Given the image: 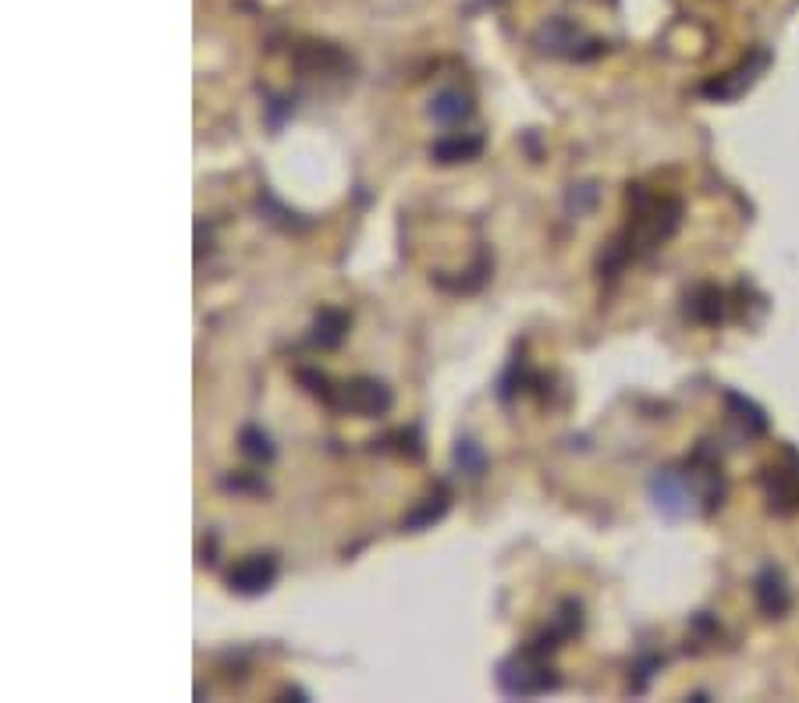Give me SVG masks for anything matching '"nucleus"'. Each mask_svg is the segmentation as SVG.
<instances>
[{"instance_id":"1","label":"nucleus","mask_w":799,"mask_h":703,"mask_svg":"<svg viewBox=\"0 0 799 703\" xmlns=\"http://www.w3.org/2000/svg\"><path fill=\"white\" fill-rule=\"evenodd\" d=\"M679 218H682L679 199L650 192L647 185H633L630 189V227L608 246V253L601 256V270H608V274L615 278L630 260L658 249L665 238H672V232L679 227Z\"/></svg>"},{"instance_id":"2","label":"nucleus","mask_w":799,"mask_h":703,"mask_svg":"<svg viewBox=\"0 0 799 703\" xmlns=\"http://www.w3.org/2000/svg\"><path fill=\"white\" fill-rule=\"evenodd\" d=\"M721 466L701 448L682 469H658L650 477V497L665 515L686 519V515H707L721 505Z\"/></svg>"},{"instance_id":"3","label":"nucleus","mask_w":799,"mask_h":703,"mask_svg":"<svg viewBox=\"0 0 799 703\" xmlns=\"http://www.w3.org/2000/svg\"><path fill=\"white\" fill-rule=\"evenodd\" d=\"M559 676H554V668L544 661L540 654H530V651H519L505 657L502 665H497V690L505 696H540V693H554L559 690Z\"/></svg>"},{"instance_id":"4","label":"nucleus","mask_w":799,"mask_h":703,"mask_svg":"<svg viewBox=\"0 0 799 703\" xmlns=\"http://www.w3.org/2000/svg\"><path fill=\"white\" fill-rule=\"evenodd\" d=\"M331 409L349 415H384L391 409V387L374 377H355L331 391Z\"/></svg>"},{"instance_id":"5","label":"nucleus","mask_w":799,"mask_h":703,"mask_svg":"<svg viewBox=\"0 0 799 703\" xmlns=\"http://www.w3.org/2000/svg\"><path fill=\"white\" fill-rule=\"evenodd\" d=\"M537 47L544 54H551V57H573V61H587V57H597L604 50V43L590 39L579 25H573L568 19H551V22L540 25Z\"/></svg>"},{"instance_id":"6","label":"nucleus","mask_w":799,"mask_h":703,"mask_svg":"<svg viewBox=\"0 0 799 703\" xmlns=\"http://www.w3.org/2000/svg\"><path fill=\"white\" fill-rule=\"evenodd\" d=\"M761 487H764L767 508L775 515L799 512V458L792 452H786L782 462H772L761 472Z\"/></svg>"},{"instance_id":"7","label":"nucleus","mask_w":799,"mask_h":703,"mask_svg":"<svg viewBox=\"0 0 799 703\" xmlns=\"http://www.w3.org/2000/svg\"><path fill=\"white\" fill-rule=\"evenodd\" d=\"M772 65V57H767V50H753L750 57L739 68H732V71H725V75H718V79H710L707 85H704V96L707 99H739L753 82H757L761 75H764V68Z\"/></svg>"},{"instance_id":"8","label":"nucleus","mask_w":799,"mask_h":703,"mask_svg":"<svg viewBox=\"0 0 799 703\" xmlns=\"http://www.w3.org/2000/svg\"><path fill=\"white\" fill-rule=\"evenodd\" d=\"M278 579V558L274 554H249L227 572V586L242 597H260Z\"/></svg>"},{"instance_id":"9","label":"nucleus","mask_w":799,"mask_h":703,"mask_svg":"<svg viewBox=\"0 0 799 703\" xmlns=\"http://www.w3.org/2000/svg\"><path fill=\"white\" fill-rule=\"evenodd\" d=\"M753 597H757V608L767 614V619H782V614L789 611L792 597H789V586H786V576L767 565L757 572V579H753Z\"/></svg>"},{"instance_id":"10","label":"nucleus","mask_w":799,"mask_h":703,"mask_svg":"<svg viewBox=\"0 0 799 703\" xmlns=\"http://www.w3.org/2000/svg\"><path fill=\"white\" fill-rule=\"evenodd\" d=\"M480 153H483V139L477 132H455L437 139L431 147V156L437 164H466V161H477Z\"/></svg>"},{"instance_id":"11","label":"nucleus","mask_w":799,"mask_h":703,"mask_svg":"<svg viewBox=\"0 0 799 703\" xmlns=\"http://www.w3.org/2000/svg\"><path fill=\"white\" fill-rule=\"evenodd\" d=\"M349 335V313H341V309H320L317 313V320H313V335H309V345L313 349H324V352H331L338 349L341 341H345Z\"/></svg>"},{"instance_id":"12","label":"nucleus","mask_w":799,"mask_h":703,"mask_svg":"<svg viewBox=\"0 0 799 703\" xmlns=\"http://www.w3.org/2000/svg\"><path fill=\"white\" fill-rule=\"evenodd\" d=\"M725 292L715 284H701L686 295V317L696 324H721L725 320Z\"/></svg>"},{"instance_id":"13","label":"nucleus","mask_w":799,"mask_h":703,"mask_svg":"<svg viewBox=\"0 0 799 703\" xmlns=\"http://www.w3.org/2000/svg\"><path fill=\"white\" fill-rule=\"evenodd\" d=\"M469 114H473V104H469V96L462 90H440L431 99V118L445 128L469 121Z\"/></svg>"},{"instance_id":"14","label":"nucleus","mask_w":799,"mask_h":703,"mask_svg":"<svg viewBox=\"0 0 799 703\" xmlns=\"http://www.w3.org/2000/svg\"><path fill=\"white\" fill-rule=\"evenodd\" d=\"M451 505V494L445 491V487H437V491L431 497H423V505L412 508L406 519H402V529H409V534H420V529H431L434 523L445 519V512Z\"/></svg>"},{"instance_id":"15","label":"nucleus","mask_w":799,"mask_h":703,"mask_svg":"<svg viewBox=\"0 0 799 703\" xmlns=\"http://www.w3.org/2000/svg\"><path fill=\"white\" fill-rule=\"evenodd\" d=\"M455 466H459L466 477L480 480L483 472H487V452H483L477 441H459L455 444Z\"/></svg>"},{"instance_id":"16","label":"nucleus","mask_w":799,"mask_h":703,"mask_svg":"<svg viewBox=\"0 0 799 703\" xmlns=\"http://www.w3.org/2000/svg\"><path fill=\"white\" fill-rule=\"evenodd\" d=\"M725 401H729V406L736 409V415H732V420H736L739 426L747 430V437H757V434H764V430H767V420H764V412H761L757 406H753V401L739 398V395H729V398H725Z\"/></svg>"},{"instance_id":"17","label":"nucleus","mask_w":799,"mask_h":703,"mask_svg":"<svg viewBox=\"0 0 799 703\" xmlns=\"http://www.w3.org/2000/svg\"><path fill=\"white\" fill-rule=\"evenodd\" d=\"M238 444H242V452L252 458V462H270V458H274V444H270V437L263 434L260 426H246V430H242Z\"/></svg>"},{"instance_id":"18","label":"nucleus","mask_w":799,"mask_h":703,"mask_svg":"<svg viewBox=\"0 0 799 703\" xmlns=\"http://www.w3.org/2000/svg\"><path fill=\"white\" fill-rule=\"evenodd\" d=\"M224 487H227V491H238V494H267V487L260 483V480H246V477H227L224 480Z\"/></svg>"}]
</instances>
